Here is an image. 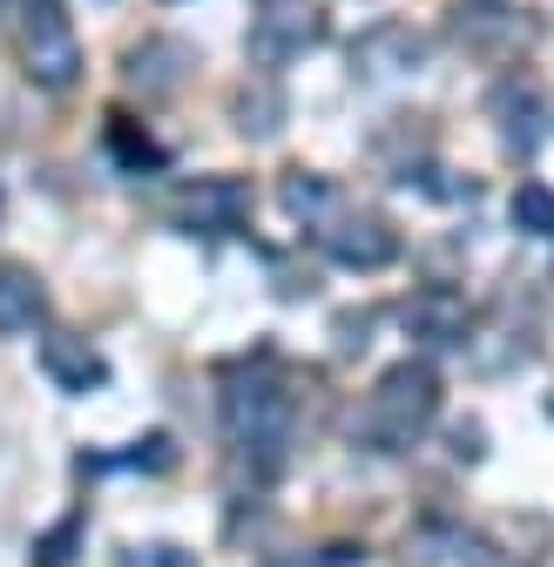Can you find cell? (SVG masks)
<instances>
[{
	"instance_id": "7402d4cb",
	"label": "cell",
	"mask_w": 554,
	"mask_h": 567,
	"mask_svg": "<svg viewBox=\"0 0 554 567\" xmlns=\"http://www.w3.org/2000/svg\"><path fill=\"white\" fill-rule=\"evenodd\" d=\"M0 217H8V183H0Z\"/></svg>"
},
{
	"instance_id": "5bb4252c",
	"label": "cell",
	"mask_w": 554,
	"mask_h": 567,
	"mask_svg": "<svg viewBox=\"0 0 554 567\" xmlns=\"http://www.w3.org/2000/svg\"><path fill=\"white\" fill-rule=\"evenodd\" d=\"M277 203H285V217L305 224V230H325L338 217V189L318 169H285V176H277Z\"/></svg>"
},
{
	"instance_id": "ac0fdd59",
	"label": "cell",
	"mask_w": 554,
	"mask_h": 567,
	"mask_svg": "<svg viewBox=\"0 0 554 567\" xmlns=\"http://www.w3.org/2000/svg\"><path fill=\"white\" fill-rule=\"evenodd\" d=\"M75 547H82V514H68L34 540V567H75Z\"/></svg>"
},
{
	"instance_id": "30bf717a",
	"label": "cell",
	"mask_w": 554,
	"mask_h": 567,
	"mask_svg": "<svg viewBox=\"0 0 554 567\" xmlns=\"http://www.w3.org/2000/svg\"><path fill=\"white\" fill-rule=\"evenodd\" d=\"M189 68H196V48L176 41V34H150V41H135L122 54V82L129 89H143L150 102H170L183 82H189Z\"/></svg>"
},
{
	"instance_id": "8fae6325",
	"label": "cell",
	"mask_w": 554,
	"mask_h": 567,
	"mask_svg": "<svg viewBox=\"0 0 554 567\" xmlns=\"http://www.w3.org/2000/svg\"><path fill=\"white\" fill-rule=\"evenodd\" d=\"M352 68L366 82H399V75H420L427 68V34L406 28V21H379L352 41Z\"/></svg>"
},
{
	"instance_id": "ba28073f",
	"label": "cell",
	"mask_w": 554,
	"mask_h": 567,
	"mask_svg": "<svg viewBox=\"0 0 554 567\" xmlns=\"http://www.w3.org/2000/svg\"><path fill=\"white\" fill-rule=\"evenodd\" d=\"M399 324H406V338L420 344V351H460V344L473 338V311H466L460 291H447V284L412 291V298L399 305Z\"/></svg>"
},
{
	"instance_id": "3957f363",
	"label": "cell",
	"mask_w": 554,
	"mask_h": 567,
	"mask_svg": "<svg viewBox=\"0 0 554 567\" xmlns=\"http://www.w3.org/2000/svg\"><path fill=\"white\" fill-rule=\"evenodd\" d=\"M21 61H28V82L48 95H68L82 82V41L61 0H21Z\"/></svg>"
},
{
	"instance_id": "8992f818",
	"label": "cell",
	"mask_w": 554,
	"mask_h": 567,
	"mask_svg": "<svg viewBox=\"0 0 554 567\" xmlns=\"http://www.w3.org/2000/svg\"><path fill=\"white\" fill-rule=\"evenodd\" d=\"M170 217L183 230H203V237H230L250 224V183L244 176H196L170 196Z\"/></svg>"
},
{
	"instance_id": "5b68a950",
	"label": "cell",
	"mask_w": 554,
	"mask_h": 567,
	"mask_svg": "<svg viewBox=\"0 0 554 567\" xmlns=\"http://www.w3.org/2000/svg\"><path fill=\"white\" fill-rule=\"evenodd\" d=\"M325 34V14L318 0H257L250 8V34H244V54L257 75H277V68H291L305 48H318Z\"/></svg>"
},
{
	"instance_id": "ffe728a7",
	"label": "cell",
	"mask_w": 554,
	"mask_h": 567,
	"mask_svg": "<svg viewBox=\"0 0 554 567\" xmlns=\"http://www.w3.org/2000/svg\"><path fill=\"white\" fill-rule=\"evenodd\" d=\"M331 331H338V351H366V331H372V311H345V318H338Z\"/></svg>"
},
{
	"instance_id": "2e32d148",
	"label": "cell",
	"mask_w": 554,
	"mask_h": 567,
	"mask_svg": "<svg viewBox=\"0 0 554 567\" xmlns=\"http://www.w3.org/2000/svg\"><path fill=\"white\" fill-rule=\"evenodd\" d=\"M507 217H514V230H521V237H541V244H554V183L527 176V183L514 189V203H507Z\"/></svg>"
},
{
	"instance_id": "52a82bcc",
	"label": "cell",
	"mask_w": 554,
	"mask_h": 567,
	"mask_svg": "<svg viewBox=\"0 0 554 567\" xmlns=\"http://www.w3.org/2000/svg\"><path fill=\"white\" fill-rule=\"evenodd\" d=\"M488 115H494V128H501V142L514 156H534L547 142V128H554V102H547V89L534 75H507L488 95Z\"/></svg>"
},
{
	"instance_id": "e0dca14e",
	"label": "cell",
	"mask_w": 554,
	"mask_h": 567,
	"mask_svg": "<svg viewBox=\"0 0 554 567\" xmlns=\"http://www.w3.org/2000/svg\"><path fill=\"white\" fill-rule=\"evenodd\" d=\"M109 150H115V163H122V169H135V176L163 163V150H156V142L135 128L129 115H109Z\"/></svg>"
},
{
	"instance_id": "4fadbf2b",
	"label": "cell",
	"mask_w": 554,
	"mask_h": 567,
	"mask_svg": "<svg viewBox=\"0 0 554 567\" xmlns=\"http://www.w3.org/2000/svg\"><path fill=\"white\" fill-rule=\"evenodd\" d=\"M48 324V284L28 264H0V338H28Z\"/></svg>"
},
{
	"instance_id": "7c38bea8",
	"label": "cell",
	"mask_w": 554,
	"mask_h": 567,
	"mask_svg": "<svg viewBox=\"0 0 554 567\" xmlns=\"http://www.w3.org/2000/svg\"><path fill=\"white\" fill-rule=\"evenodd\" d=\"M41 372L68 399H89V392L109 385V359H102L89 338H75V331H41Z\"/></svg>"
},
{
	"instance_id": "d6986e66",
	"label": "cell",
	"mask_w": 554,
	"mask_h": 567,
	"mask_svg": "<svg viewBox=\"0 0 554 567\" xmlns=\"http://www.w3.org/2000/svg\"><path fill=\"white\" fill-rule=\"evenodd\" d=\"M115 567H196V554H189V547L156 540V547H122V560H115Z\"/></svg>"
},
{
	"instance_id": "9c48e42d",
	"label": "cell",
	"mask_w": 554,
	"mask_h": 567,
	"mask_svg": "<svg viewBox=\"0 0 554 567\" xmlns=\"http://www.w3.org/2000/svg\"><path fill=\"white\" fill-rule=\"evenodd\" d=\"M318 244H325V257L338 264V270H386L392 257H399V230L386 224V217H372V209H359V217H331L325 230H318Z\"/></svg>"
},
{
	"instance_id": "44dd1931",
	"label": "cell",
	"mask_w": 554,
	"mask_h": 567,
	"mask_svg": "<svg viewBox=\"0 0 554 567\" xmlns=\"http://www.w3.org/2000/svg\"><path fill=\"white\" fill-rule=\"evenodd\" d=\"M453 453H460V460H480V425H460V433H453Z\"/></svg>"
},
{
	"instance_id": "6da1fadb",
	"label": "cell",
	"mask_w": 554,
	"mask_h": 567,
	"mask_svg": "<svg viewBox=\"0 0 554 567\" xmlns=\"http://www.w3.org/2000/svg\"><path fill=\"white\" fill-rule=\"evenodd\" d=\"M433 419H440V372H433V359H399L366 392V405L352 419V440L372 446V453H406V446H420L433 433Z\"/></svg>"
},
{
	"instance_id": "9a60e30c",
	"label": "cell",
	"mask_w": 554,
	"mask_h": 567,
	"mask_svg": "<svg viewBox=\"0 0 554 567\" xmlns=\"http://www.w3.org/2000/svg\"><path fill=\"white\" fill-rule=\"evenodd\" d=\"M230 122H237V135H250V142H270L277 128H285V89H277L270 75L244 82V89L230 95Z\"/></svg>"
},
{
	"instance_id": "277c9868",
	"label": "cell",
	"mask_w": 554,
	"mask_h": 567,
	"mask_svg": "<svg viewBox=\"0 0 554 567\" xmlns=\"http://www.w3.org/2000/svg\"><path fill=\"white\" fill-rule=\"evenodd\" d=\"M534 14L527 8H507V0H460L447 14V41L466 54V61H488V68H507L534 48Z\"/></svg>"
},
{
	"instance_id": "7a4b0ae2",
	"label": "cell",
	"mask_w": 554,
	"mask_h": 567,
	"mask_svg": "<svg viewBox=\"0 0 554 567\" xmlns=\"http://www.w3.org/2000/svg\"><path fill=\"white\" fill-rule=\"evenodd\" d=\"M291 419H298V399H291L285 379H277L270 359L237 365L224 379V433H230L237 453L277 460V453H285V440H291Z\"/></svg>"
}]
</instances>
